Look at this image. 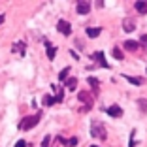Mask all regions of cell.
I'll list each match as a JSON object with an SVG mask.
<instances>
[{
  "instance_id": "cell-1",
  "label": "cell",
  "mask_w": 147,
  "mask_h": 147,
  "mask_svg": "<svg viewBox=\"0 0 147 147\" xmlns=\"http://www.w3.org/2000/svg\"><path fill=\"white\" fill-rule=\"evenodd\" d=\"M40 117H42V113H36V115H30V117H25L21 121V125H19V128L21 130H28V128H34L36 125L40 123Z\"/></svg>"
},
{
  "instance_id": "cell-2",
  "label": "cell",
  "mask_w": 147,
  "mask_h": 147,
  "mask_svg": "<svg viewBox=\"0 0 147 147\" xmlns=\"http://www.w3.org/2000/svg\"><path fill=\"white\" fill-rule=\"evenodd\" d=\"M91 134L94 136V138H98V140H106V130H104V126L98 125V123H92V126H91Z\"/></svg>"
},
{
  "instance_id": "cell-3",
  "label": "cell",
  "mask_w": 147,
  "mask_h": 147,
  "mask_svg": "<svg viewBox=\"0 0 147 147\" xmlns=\"http://www.w3.org/2000/svg\"><path fill=\"white\" fill-rule=\"evenodd\" d=\"M57 28H59V32H61V34H64V36H70V34H72V26H70V23L64 21V19H61V21L57 23Z\"/></svg>"
},
{
  "instance_id": "cell-4",
  "label": "cell",
  "mask_w": 147,
  "mask_h": 147,
  "mask_svg": "<svg viewBox=\"0 0 147 147\" xmlns=\"http://www.w3.org/2000/svg\"><path fill=\"white\" fill-rule=\"evenodd\" d=\"M78 98L81 100V102H85V104H89V108L92 106V96H91V92H87V91H81L78 94Z\"/></svg>"
},
{
  "instance_id": "cell-5",
  "label": "cell",
  "mask_w": 147,
  "mask_h": 147,
  "mask_svg": "<svg viewBox=\"0 0 147 147\" xmlns=\"http://www.w3.org/2000/svg\"><path fill=\"white\" fill-rule=\"evenodd\" d=\"M78 13L79 15H85V13H89L91 11V4H89V2H78Z\"/></svg>"
},
{
  "instance_id": "cell-6",
  "label": "cell",
  "mask_w": 147,
  "mask_h": 147,
  "mask_svg": "<svg viewBox=\"0 0 147 147\" xmlns=\"http://www.w3.org/2000/svg\"><path fill=\"white\" fill-rule=\"evenodd\" d=\"M106 113H108L109 117H121L123 115V109L119 108V106H109V108L106 109Z\"/></svg>"
},
{
  "instance_id": "cell-7",
  "label": "cell",
  "mask_w": 147,
  "mask_h": 147,
  "mask_svg": "<svg viewBox=\"0 0 147 147\" xmlns=\"http://www.w3.org/2000/svg\"><path fill=\"white\" fill-rule=\"evenodd\" d=\"M123 28H125L126 32H132L136 28V23H134V19H125L123 21Z\"/></svg>"
},
{
  "instance_id": "cell-8",
  "label": "cell",
  "mask_w": 147,
  "mask_h": 147,
  "mask_svg": "<svg viewBox=\"0 0 147 147\" xmlns=\"http://www.w3.org/2000/svg\"><path fill=\"white\" fill-rule=\"evenodd\" d=\"M92 59H96V61L100 62V66H104V68H109V64L108 62H106V57H104V53H94V55H92Z\"/></svg>"
},
{
  "instance_id": "cell-9",
  "label": "cell",
  "mask_w": 147,
  "mask_h": 147,
  "mask_svg": "<svg viewBox=\"0 0 147 147\" xmlns=\"http://www.w3.org/2000/svg\"><path fill=\"white\" fill-rule=\"evenodd\" d=\"M125 47L128 49V51H136V49H140V43L134 42V40H126V42H125Z\"/></svg>"
},
{
  "instance_id": "cell-10",
  "label": "cell",
  "mask_w": 147,
  "mask_h": 147,
  "mask_svg": "<svg viewBox=\"0 0 147 147\" xmlns=\"http://www.w3.org/2000/svg\"><path fill=\"white\" fill-rule=\"evenodd\" d=\"M45 45H47V57H49V61H53V59H55V53H57V49L53 47V45H51L49 42H45Z\"/></svg>"
},
{
  "instance_id": "cell-11",
  "label": "cell",
  "mask_w": 147,
  "mask_h": 147,
  "mask_svg": "<svg viewBox=\"0 0 147 147\" xmlns=\"http://www.w3.org/2000/svg\"><path fill=\"white\" fill-rule=\"evenodd\" d=\"M100 32H102V28H87V36L89 38H96Z\"/></svg>"
},
{
  "instance_id": "cell-12",
  "label": "cell",
  "mask_w": 147,
  "mask_h": 147,
  "mask_svg": "<svg viewBox=\"0 0 147 147\" xmlns=\"http://www.w3.org/2000/svg\"><path fill=\"white\" fill-rule=\"evenodd\" d=\"M136 9H138L140 13H147V2H136Z\"/></svg>"
},
{
  "instance_id": "cell-13",
  "label": "cell",
  "mask_w": 147,
  "mask_h": 147,
  "mask_svg": "<svg viewBox=\"0 0 147 147\" xmlns=\"http://www.w3.org/2000/svg\"><path fill=\"white\" fill-rule=\"evenodd\" d=\"M89 85H91V89H92V92H98V81H96V78H89Z\"/></svg>"
},
{
  "instance_id": "cell-14",
  "label": "cell",
  "mask_w": 147,
  "mask_h": 147,
  "mask_svg": "<svg viewBox=\"0 0 147 147\" xmlns=\"http://www.w3.org/2000/svg\"><path fill=\"white\" fill-rule=\"evenodd\" d=\"M68 74H70V68H64L61 74H59V81H66V78H68Z\"/></svg>"
},
{
  "instance_id": "cell-15",
  "label": "cell",
  "mask_w": 147,
  "mask_h": 147,
  "mask_svg": "<svg viewBox=\"0 0 147 147\" xmlns=\"http://www.w3.org/2000/svg\"><path fill=\"white\" fill-rule=\"evenodd\" d=\"M125 78L128 79L130 83H134V85H142V83H143V79H142V78H130V76H125Z\"/></svg>"
},
{
  "instance_id": "cell-16",
  "label": "cell",
  "mask_w": 147,
  "mask_h": 147,
  "mask_svg": "<svg viewBox=\"0 0 147 147\" xmlns=\"http://www.w3.org/2000/svg\"><path fill=\"white\" fill-rule=\"evenodd\" d=\"M76 87H78V79H76V78H70L68 79V89H70V91H74Z\"/></svg>"
},
{
  "instance_id": "cell-17",
  "label": "cell",
  "mask_w": 147,
  "mask_h": 147,
  "mask_svg": "<svg viewBox=\"0 0 147 147\" xmlns=\"http://www.w3.org/2000/svg\"><path fill=\"white\" fill-rule=\"evenodd\" d=\"M140 47H145L147 49V34H142V38H140Z\"/></svg>"
},
{
  "instance_id": "cell-18",
  "label": "cell",
  "mask_w": 147,
  "mask_h": 147,
  "mask_svg": "<svg viewBox=\"0 0 147 147\" xmlns=\"http://www.w3.org/2000/svg\"><path fill=\"white\" fill-rule=\"evenodd\" d=\"M62 98H64V91H62V89H59V92L55 94V102H62Z\"/></svg>"
},
{
  "instance_id": "cell-19",
  "label": "cell",
  "mask_w": 147,
  "mask_h": 147,
  "mask_svg": "<svg viewBox=\"0 0 147 147\" xmlns=\"http://www.w3.org/2000/svg\"><path fill=\"white\" fill-rule=\"evenodd\" d=\"M43 104H45V106L55 104V98H51V96H47V94H45V96H43Z\"/></svg>"
},
{
  "instance_id": "cell-20",
  "label": "cell",
  "mask_w": 147,
  "mask_h": 147,
  "mask_svg": "<svg viewBox=\"0 0 147 147\" xmlns=\"http://www.w3.org/2000/svg\"><path fill=\"white\" fill-rule=\"evenodd\" d=\"M113 57L121 61V59H123V51H121V49H119V47H115V49H113Z\"/></svg>"
},
{
  "instance_id": "cell-21",
  "label": "cell",
  "mask_w": 147,
  "mask_h": 147,
  "mask_svg": "<svg viewBox=\"0 0 147 147\" xmlns=\"http://www.w3.org/2000/svg\"><path fill=\"white\" fill-rule=\"evenodd\" d=\"M66 145H70V147L78 145V138H68V140H66Z\"/></svg>"
},
{
  "instance_id": "cell-22",
  "label": "cell",
  "mask_w": 147,
  "mask_h": 147,
  "mask_svg": "<svg viewBox=\"0 0 147 147\" xmlns=\"http://www.w3.org/2000/svg\"><path fill=\"white\" fill-rule=\"evenodd\" d=\"M138 104H140V108H142V111H147V100H140Z\"/></svg>"
},
{
  "instance_id": "cell-23",
  "label": "cell",
  "mask_w": 147,
  "mask_h": 147,
  "mask_svg": "<svg viewBox=\"0 0 147 147\" xmlns=\"http://www.w3.org/2000/svg\"><path fill=\"white\" fill-rule=\"evenodd\" d=\"M15 147H26V142L25 140H19V142L15 143Z\"/></svg>"
},
{
  "instance_id": "cell-24",
  "label": "cell",
  "mask_w": 147,
  "mask_h": 147,
  "mask_svg": "<svg viewBox=\"0 0 147 147\" xmlns=\"http://www.w3.org/2000/svg\"><path fill=\"white\" fill-rule=\"evenodd\" d=\"M15 51H19V53H23V43H17V45H15Z\"/></svg>"
},
{
  "instance_id": "cell-25",
  "label": "cell",
  "mask_w": 147,
  "mask_h": 147,
  "mask_svg": "<svg viewBox=\"0 0 147 147\" xmlns=\"http://www.w3.org/2000/svg\"><path fill=\"white\" fill-rule=\"evenodd\" d=\"M2 23H4V15H2V13H0V25H2Z\"/></svg>"
},
{
  "instance_id": "cell-26",
  "label": "cell",
  "mask_w": 147,
  "mask_h": 147,
  "mask_svg": "<svg viewBox=\"0 0 147 147\" xmlns=\"http://www.w3.org/2000/svg\"><path fill=\"white\" fill-rule=\"evenodd\" d=\"M91 147H98V145H91Z\"/></svg>"
}]
</instances>
